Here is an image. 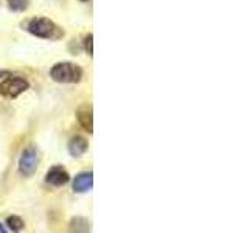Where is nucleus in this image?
Here are the masks:
<instances>
[{
	"instance_id": "nucleus-4",
	"label": "nucleus",
	"mask_w": 249,
	"mask_h": 233,
	"mask_svg": "<svg viewBox=\"0 0 249 233\" xmlns=\"http://www.w3.org/2000/svg\"><path fill=\"white\" fill-rule=\"evenodd\" d=\"M39 165V151L36 146H28L23 150L19 159V173L25 177H30L36 173Z\"/></svg>"
},
{
	"instance_id": "nucleus-3",
	"label": "nucleus",
	"mask_w": 249,
	"mask_h": 233,
	"mask_svg": "<svg viewBox=\"0 0 249 233\" xmlns=\"http://www.w3.org/2000/svg\"><path fill=\"white\" fill-rule=\"evenodd\" d=\"M28 87H30V84L25 78L8 76L2 83H0V93H2L3 97H8V98H16V97L22 95L25 90H28Z\"/></svg>"
},
{
	"instance_id": "nucleus-9",
	"label": "nucleus",
	"mask_w": 249,
	"mask_h": 233,
	"mask_svg": "<svg viewBox=\"0 0 249 233\" xmlns=\"http://www.w3.org/2000/svg\"><path fill=\"white\" fill-rule=\"evenodd\" d=\"M6 225L13 232H20V230H23V227H25V224H23V219H22L20 216H18V215H13V216L8 217V219H6Z\"/></svg>"
},
{
	"instance_id": "nucleus-2",
	"label": "nucleus",
	"mask_w": 249,
	"mask_h": 233,
	"mask_svg": "<svg viewBox=\"0 0 249 233\" xmlns=\"http://www.w3.org/2000/svg\"><path fill=\"white\" fill-rule=\"evenodd\" d=\"M50 78L61 84H76L83 78V68L73 62H58L50 68Z\"/></svg>"
},
{
	"instance_id": "nucleus-7",
	"label": "nucleus",
	"mask_w": 249,
	"mask_h": 233,
	"mask_svg": "<svg viewBox=\"0 0 249 233\" xmlns=\"http://www.w3.org/2000/svg\"><path fill=\"white\" fill-rule=\"evenodd\" d=\"M93 186V174L90 173H80L73 179V191L75 193H88Z\"/></svg>"
},
{
	"instance_id": "nucleus-1",
	"label": "nucleus",
	"mask_w": 249,
	"mask_h": 233,
	"mask_svg": "<svg viewBox=\"0 0 249 233\" xmlns=\"http://www.w3.org/2000/svg\"><path fill=\"white\" fill-rule=\"evenodd\" d=\"M27 30L31 34L41 39H49V41H59L66 36V31L53 20L47 17H35L28 22Z\"/></svg>"
},
{
	"instance_id": "nucleus-6",
	"label": "nucleus",
	"mask_w": 249,
	"mask_h": 233,
	"mask_svg": "<svg viewBox=\"0 0 249 233\" xmlns=\"http://www.w3.org/2000/svg\"><path fill=\"white\" fill-rule=\"evenodd\" d=\"M88 148H89L88 140L81 135L72 137L69 140V145H67V150L72 157H81V155H84L86 151H88Z\"/></svg>"
},
{
	"instance_id": "nucleus-8",
	"label": "nucleus",
	"mask_w": 249,
	"mask_h": 233,
	"mask_svg": "<svg viewBox=\"0 0 249 233\" xmlns=\"http://www.w3.org/2000/svg\"><path fill=\"white\" fill-rule=\"evenodd\" d=\"M76 116H78V123L81 124V128L88 131L89 134H92V132H93V115H92V109H88V107L80 109Z\"/></svg>"
},
{
	"instance_id": "nucleus-12",
	"label": "nucleus",
	"mask_w": 249,
	"mask_h": 233,
	"mask_svg": "<svg viewBox=\"0 0 249 233\" xmlns=\"http://www.w3.org/2000/svg\"><path fill=\"white\" fill-rule=\"evenodd\" d=\"M83 44H84V50L88 51L89 56H93V36H92V33H89L84 37Z\"/></svg>"
},
{
	"instance_id": "nucleus-11",
	"label": "nucleus",
	"mask_w": 249,
	"mask_h": 233,
	"mask_svg": "<svg viewBox=\"0 0 249 233\" xmlns=\"http://www.w3.org/2000/svg\"><path fill=\"white\" fill-rule=\"evenodd\" d=\"M70 230H75V232H88L89 230V222L81 219V217H76V219H73L72 222H70Z\"/></svg>"
},
{
	"instance_id": "nucleus-10",
	"label": "nucleus",
	"mask_w": 249,
	"mask_h": 233,
	"mask_svg": "<svg viewBox=\"0 0 249 233\" xmlns=\"http://www.w3.org/2000/svg\"><path fill=\"white\" fill-rule=\"evenodd\" d=\"M30 5V0H8V6H10L11 11L16 13H20V11H25Z\"/></svg>"
},
{
	"instance_id": "nucleus-13",
	"label": "nucleus",
	"mask_w": 249,
	"mask_h": 233,
	"mask_svg": "<svg viewBox=\"0 0 249 233\" xmlns=\"http://www.w3.org/2000/svg\"><path fill=\"white\" fill-rule=\"evenodd\" d=\"M5 232H6V229L3 227V225H2V224H0V233H5Z\"/></svg>"
},
{
	"instance_id": "nucleus-14",
	"label": "nucleus",
	"mask_w": 249,
	"mask_h": 233,
	"mask_svg": "<svg viewBox=\"0 0 249 233\" xmlns=\"http://www.w3.org/2000/svg\"><path fill=\"white\" fill-rule=\"evenodd\" d=\"M81 2H88V0H81Z\"/></svg>"
},
{
	"instance_id": "nucleus-5",
	"label": "nucleus",
	"mask_w": 249,
	"mask_h": 233,
	"mask_svg": "<svg viewBox=\"0 0 249 233\" xmlns=\"http://www.w3.org/2000/svg\"><path fill=\"white\" fill-rule=\"evenodd\" d=\"M69 181H70V176L61 165L52 166L45 174V182L52 186H64L66 183H69Z\"/></svg>"
}]
</instances>
